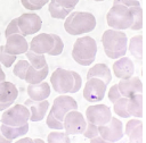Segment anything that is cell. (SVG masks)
<instances>
[{
    "instance_id": "obj_25",
    "label": "cell",
    "mask_w": 146,
    "mask_h": 143,
    "mask_svg": "<svg viewBox=\"0 0 146 143\" xmlns=\"http://www.w3.org/2000/svg\"><path fill=\"white\" fill-rule=\"evenodd\" d=\"M129 52L136 58L141 60L143 59V35H136L132 36L129 41H128V48Z\"/></svg>"
},
{
    "instance_id": "obj_16",
    "label": "cell",
    "mask_w": 146,
    "mask_h": 143,
    "mask_svg": "<svg viewBox=\"0 0 146 143\" xmlns=\"http://www.w3.org/2000/svg\"><path fill=\"white\" fill-rule=\"evenodd\" d=\"M49 102L46 100H41V101H34L32 99H27L25 102H24V106H26L30 110V119L31 121H41L47 111H48V108H49Z\"/></svg>"
},
{
    "instance_id": "obj_35",
    "label": "cell",
    "mask_w": 146,
    "mask_h": 143,
    "mask_svg": "<svg viewBox=\"0 0 146 143\" xmlns=\"http://www.w3.org/2000/svg\"><path fill=\"white\" fill-rule=\"evenodd\" d=\"M82 134H83V136L86 138H92V137L99 135V133H98V126L95 125V124H92V123H90V121H87L86 128H84V131H83Z\"/></svg>"
},
{
    "instance_id": "obj_33",
    "label": "cell",
    "mask_w": 146,
    "mask_h": 143,
    "mask_svg": "<svg viewBox=\"0 0 146 143\" xmlns=\"http://www.w3.org/2000/svg\"><path fill=\"white\" fill-rule=\"evenodd\" d=\"M16 57L17 56H14V54H10L8 52H6L3 45H0V64L3 65L5 67H10L15 60H16Z\"/></svg>"
},
{
    "instance_id": "obj_31",
    "label": "cell",
    "mask_w": 146,
    "mask_h": 143,
    "mask_svg": "<svg viewBox=\"0 0 146 143\" xmlns=\"http://www.w3.org/2000/svg\"><path fill=\"white\" fill-rule=\"evenodd\" d=\"M47 142L48 143H58V142H71L70 135H67L65 132H51L47 136Z\"/></svg>"
},
{
    "instance_id": "obj_5",
    "label": "cell",
    "mask_w": 146,
    "mask_h": 143,
    "mask_svg": "<svg viewBox=\"0 0 146 143\" xmlns=\"http://www.w3.org/2000/svg\"><path fill=\"white\" fill-rule=\"evenodd\" d=\"M30 119V110L24 104H14L3 110L0 123L9 126H22Z\"/></svg>"
},
{
    "instance_id": "obj_15",
    "label": "cell",
    "mask_w": 146,
    "mask_h": 143,
    "mask_svg": "<svg viewBox=\"0 0 146 143\" xmlns=\"http://www.w3.org/2000/svg\"><path fill=\"white\" fill-rule=\"evenodd\" d=\"M117 87L121 95L124 98H130L133 94L143 93V83L139 77L133 75L129 78L120 79V82L117 83Z\"/></svg>"
},
{
    "instance_id": "obj_23",
    "label": "cell",
    "mask_w": 146,
    "mask_h": 143,
    "mask_svg": "<svg viewBox=\"0 0 146 143\" xmlns=\"http://www.w3.org/2000/svg\"><path fill=\"white\" fill-rule=\"evenodd\" d=\"M90 77L100 78L106 84L111 83V81H112L111 70H110L108 66L105 65V64H96L91 68H89V70L87 73V78H90Z\"/></svg>"
},
{
    "instance_id": "obj_28",
    "label": "cell",
    "mask_w": 146,
    "mask_h": 143,
    "mask_svg": "<svg viewBox=\"0 0 146 143\" xmlns=\"http://www.w3.org/2000/svg\"><path fill=\"white\" fill-rule=\"evenodd\" d=\"M26 54V58H27V61L30 62V65L36 69H40L42 68L44 65H47V60H46V57L44 54L42 53H36V52H33L32 50H27L25 52Z\"/></svg>"
},
{
    "instance_id": "obj_24",
    "label": "cell",
    "mask_w": 146,
    "mask_h": 143,
    "mask_svg": "<svg viewBox=\"0 0 146 143\" xmlns=\"http://www.w3.org/2000/svg\"><path fill=\"white\" fill-rule=\"evenodd\" d=\"M127 110L130 113V116H133L135 118L143 117V94L141 93H137L128 98Z\"/></svg>"
},
{
    "instance_id": "obj_26",
    "label": "cell",
    "mask_w": 146,
    "mask_h": 143,
    "mask_svg": "<svg viewBox=\"0 0 146 143\" xmlns=\"http://www.w3.org/2000/svg\"><path fill=\"white\" fill-rule=\"evenodd\" d=\"M47 5H48V10L50 12V16L55 19H65L66 16L72 11V9L62 7L59 3L56 2V0H49Z\"/></svg>"
},
{
    "instance_id": "obj_10",
    "label": "cell",
    "mask_w": 146,
    "mask_h": 143,
    "mask_svg": "<svg viewBox=\"0 0 146 143\" xmlns=\"http://www.w3.org/2000/svg\"><path fill=\"white\" fill-rule=\"evenodd\" d=\"M98 133L106 142H117L123 137L122 121L112 116L107 124L98 126Z\"/></svg>"
},
{
    "instance_id": "obj_39",
    "label": "cell",
    "mask_w": 146,
    "mask_h": 143,
    "mask_svg": "<svg viewBox=\"0 0 146 143\" xmlns=\"http://www.w3.org/2000/svg\"><path fill=\"white\" fill-rule=\"evenodd\" d=\"M57 3H59L62 7L64 8H67V9H74L75 6L78 5L79 0H56Z\"/></svg>"
},
{
    "instance_id": "obj_44",
    "label": "cell",
    "mask_w": 146,
    "mask_h": 143,
    "mask_svg": "<svg viewBox=\"0 0 146 143\" xmlns=\"http://www.w3.org/2000/svg\"><path fill=\"white\" fill-rule=\"evenodd\" d=\"M17 140V138H16ZM16 143H33V140L31 138V137H23V138H19L18 137V140L17 141H15Z\"/></svg>"
},
{
    "instance_id": "obj_40",
    "label": "cell",
    "mask_w": 146,
    "mask_h": 143,
    "mask_svg": "<svg viewBox=\"0 0 146 143\" xmlns=\"http://www.w3.org/2000/svg\"><path fill=\"white\" fill-rule=\"evenodd\" d=\"M113 5H124L127 7H133L140 6V2L138 0H113Z\"/></svg>"
},
{
    "instance_id": "obj_18",
    "label": "cell",
    "mask_w": 146,
    "mask_h": 143,
    "mask_svg": "<svg viewBox=\"0 0 146 143\" xmlns=\"http://www.w3.org/2000/svg\"><path fill=\"white\" fill-rule=\"evenodd\" d=\"M26 92L30 99L34 101L46 100L50 95V85L44 81L36 83V84H29Z\"/></svg>"
},
{
    "instance_id": "obj_20",
    "label": "cell",
    "mask_w": 146,
    "mask_h": 143,
    "mask_svg": "<svg viewBox=\"0 0 146 143\" xmlns=\"http://www.w3.org/2000/svg\"><path fill=\"white\" fill-rule=\"evenodd\" d=\"M0 131L5 137H7L9 141H14V140L25 135L29 132V123H26L22 126H9V125L1 123Z\"/></svg>"
},
{
    "instance_id": "obj_2",
    "label": "cell",
    "mask_w": 146,
    "mask_h": 143,
    "mask_svg": "<svg viewBox=\"0 0 146 143\" xmlns=\"http://www.w3.org/2000/svg\"><path fill=\"white\" fill-rule=\"evenodd\" d=\"M96 27V18L88 11H71L64 22L65 31L71 35L89 33Z\"/></svg>"
},
{
    "instance_id": "obj_41",
    "label": "cell",
    "mask_w": 146,
    "mask_h": 143,
    "mask_svg": "<svg viewBox=\"0 0 146 143\" xmlns=\"http://www.w3.org/2000/svg\"><path fill=\"white\" fill-rule=\"evenodd\" d=\"M21 3H22V5H23V7H24L25 9H27V10H31V11L40 10V8H39V7H36V6L32 5L29 0H21Z\"/></svg>"
},
{
    "instance_id": "obj_49",
    "label": "cell",
    "mask_w": 146,
    "mask_h": 143,
    "mask_svg": "<svg viewBox=\"0 0 146 143\" xmlns=\"http://www.w3.org/2000/svg\"><path fill=\"white\" fill-rule=\"evenodd\" d=\"M94 1H97V2H100V1H105V0H94Z\"/></svg>"
},
{
    "instance_id": "obj_14",
    "label": "cell",
    "mask_w": 146,
    "mask_h": 143,
    "mask_svg": "<svg viewBox=\"0 0 146 143\" xmlns=\"http://www.w3.org/2000/svg\"><path fill=\"white\" fill-rule=\"evenodd\" d=\"M52 45H54V37L51 36V34L40 33L31 40L29 44V49L32 50L33 52L46 54L51 50Z\"/></svg>"
},
{
    "instance_id": "obj_19",
    "label": "cell",
    "mask_w": 146,
    "mask_h": 143,
    "mask_svg": "<svg viewBox=\"0 0 146 143\" xmlns=\"http://www.w3.org/2000/svg\"><path fill=\"white\" fill-rule=\"evenodd\" d=\"M125 135L131 142L143 141V121L139 119H130L125 125Z\"/></svg>"
},
{
    "instance_id": "obj_4",
    "label": "cell",
    "mask_w": 146,
    "mask_h": 143,
    "mask_svg": "<svg viewBox=\"0 0 146 143\" xmlns=\"http://www.w3.org/2000/svg\"><path fill=\"white\" fill-rule=\"evenodd\" d=\"M107 25L114 30H128L132 23V15L129 7L124 5H113L106 14Z\"/></svg>"
},
{
    "instance_id": "obj_46",
    "label": "cell",
    "mask_w": 146,
    "mask_h": 143,
    "mask_svg": "<svg viewBox=\"0 0 146 143\" xmlns=\"http://www.w3.org/2000/svg\"><path fill=\"white\" fill-rule=\"evenodd\" d=\"M9 142H11V141H9L7 137H5L0 131V143H9Z\"/></svg>"
},
{
    "instance_id": "obj_38",
    "label": "cell",
    "mask_w": 146,
    "mask_h": 143,
    "mask_svg": "<svg viewBox=\"0 0 146 143\" xmlns=\"http://www.w3.org/2000/svg\"><path fill=\"white\" fill-rule=\"evenodd\" d=\"M72 75H73V78H74V84H73V87H72V90H71L70 93H76L81 89V86H82V78L74 70H72Z\"/></svg>"
},
{
    "instance_id": "obj_43",
    "label": "cell",
    "mask_w": 146,
    "mask_h": 143,
    "mask_svg": "<svg viewBox=\"0 0 146 143\" xmlns=\"http://www.w3.org/2000/svg\"><path fill=\"white\" fill-rule=\"evenodd\" d=\"M89 140H90V143H105L106 142L100 135H97V136H95L92 138H89Z\"/></svg>"
},
{
    "instance_id": "obj_17",
    "label": "cell",
    "mask_w": 146,
    "mask_h": 143,
    "mask_svg": "<svg viewBox=\"0 0 146 143\" xmlns=\"http://www.w3.org/2000/svg\"><path fill=\"white\" fill-rule=\"evenodd\" d=\"M112 69L114 75L120 79L129 78L135 74V65L132 60L125 56L117 58L116 61H114Z\"/></svg>"
},
{
    "instance_id": "obj_21",
    "label": "cell",
    "mask_w": 146,
    "mask_h": 143,
    "mask_svg": "<svg viewBox=\"0 0 146 143\" xmlns=\"http://www.w3.org/2000/svg\"><path fill=\"white\" fill-rule=\"evenodd\" d=\"M48 73H49L48 65H44L40 69H36V68H34L30 65L27 70H26L24 81H26L27 84H36V83H40V82L44 81L46 77L48 76Z\"/></svg>"
},
{
    "instance_id": "obj_29",
    "label": "cell",
    "mask_w": 146,
    "mask_h": 143,
    "mask_svg": "<svg viewBox=\"0 0 146 143\" xmlns=\"http://www.w3.org/2000/svg\"><path fill=\"white\" fill-rule=\"evenodd\" d=\"M127 102H128V98H124V96H120L116 101L113 102V110L121 118L130 117V113L127 110Z\"/></svg>"
},
{
    "instance_id": "obj_45",
    "label": "cell",
    "mask_w": 146,
    "mask_h": 143,
    "mask_svg": "<svg viewBox=\"0 0 146 143\" xmlns=\"http://www.w3.org/2000/svg\"><path fill=\"white\" fill-rule=\"evenodd\" d=\"M11 104H14V102H0V111H3L5 109L9 108Z\"/></svg>"
},
{
    "instance_id": "obj_36",
    "label": "cell",
    "mask_w": 146,
    "mask_h": 143,
    "mask_svg": "<svg viewBox=\"0 0 146 143\" xmlns=\"http://www.w3.org/2000/svg\"><path fill=\"white\" fill-rule=\"evenodd\" d=\"M15 33H19V34H22V33H21V30H19V27H18V24H17V18H14V19L10 20V23H9L8 26L6 27L5 36L7 37L8 35H10V34H15Z\"/></svg>"
},
{
    "instance_id": "obj_47",
    "label": "cell",
    "mask_w": 146,
    "mask_h": 143,
    "mask_svg": "<svg viewBox=\"0 0 146 143\" xmlns=\"http://www.w3.org/2000/svg\"><path fill=\"white\" fill-rule=\"evenodd\" d=\"M5 79H6V75H5V73H3V70H2V68L0 66V82H2Z\"/></svg>"
},
{
    "instance_id": "obj_27",
    "label": "cell",
    "mask_w": 146,
    "mask_h": 143,
    "mask_svg": "<svg viewBox=\"0 0 146 143\" xmlns=\"http://www.w3.org/2000/svg\"><path fill=\"white\" fill-rule=\"evenodd\" d=\"M130 12L132 15V23L129 28L132 31H140L143 28V8L140 6L129 7Z\"/></svg>"
},
{
    "instance_id": "obj_3",
    "label": "cell",
    "mask_w": 146,
    "mask_h": 143,
    "mask_svg": "<svg viewBox=\"0 0 146 143\" xmlns=\"http://www.w3.org/2000/svg\"><path fill=\"white\" fill-rule=\"evenodd\" d=\"M97 43L91 36H82L75 40L72 49V58L81 66H90L96 58Z\"/></svg>"
},
{
    "instance_id": "obj_8",
    "label": "cell",
    "mask_w": 146,
    "mask_h": 143,
    "mask_svg": "<svg viewBox=\"0 0 146 143\" xmlns=\"http://www.w3.org/2000/svg\"><path fill=\"white\" fill-rule=\"evenodd\" d=\"M87 125V120L84 116L76 110L68 111L63 119L64 131L67 135H80L83 133Z\"/></svg>"
},
{
    "instance_id": "obj_7",
    "label": "cell",
    "mask_w": 146,
    "mask_h": 143,
    "mask_svg": "<svg viewBox=\"0 0 146 143\" xmlns=\"http://www.w3.org/2000/svg\"><path fill=\"white\" fill-rule=\"evenodd\" d=\"M107 84L97 77L87 78V82L83 87V98L90 103L100 102L106 93Z\"/></svg>"
},
{
    "instance_id": "obj_1",
    "label": "cell",
    "mask_w": 146,
    "mask_h": 143,
    "mask_svg": "<svg viewBox=\"0 0 146 143\" xmlns=\"http://www.w3.org/2000/svg\"><path fill=\"white\" fill-rule=\"evenodd\" d=\"M102 44L105 54L111 59L125 56L128 48L127 34L120 30H106L102 35Z\"/></svg>"
},
{
    "instance_id": "obj_11",
    "label": "cell",
    "mask_w": 146,
    "mask_h": 143,
    "mask_svg": "<svg viewBox=\"0 0 146 143\" xmlns=\"http://www.w3.org/2000/svg\"><path fill=\"white\" fill-rule=\"evenodd\" d=\"M78 109V102L71 96V95H65L60 94L57 98L54 99V103L51 106L50 112L58 119L62 120L64 119V116L71 111V110H76Z\"/></svg>"
},
{
    "instance_id": "obj_32",
    "label": "cell",
    "mask_w": 146,
    "mask_h": 143,
    "mask_svg": "<svg viewBox=\"0 0 146 143\" xmlns=\"http://www.w3.org/2000/svg\"><path fill=\"white\" fill-rule=\"evenodd\" d=\"M50 34H51V36L54 37V45H52L51 50H50L47 54H49V56H58V54H60V53L63 52V50H64L63 40H62L60 36L57 35V34H54V33H50Z\"/></svg>"
},
{
    "instance_id": "obj_34",
    "label": "cell",
    "mask_w": 146,
    "mask_h": 143,
    "mask_svg": "<svg viewBox=\"0 0 146 143\" xmlns=\"http://www.w3.org/2000/svg\"><path fill=\"white\" fill-rule=\"evenodd\" d=\"M46 124H47V126H48L49 128H51V129L62 131V129L64 128V126H63V121H62V120H58L51 112L48 113L47 119H46Z\"/></svg>"
},
{
    "instance_id": "obj_9",
    "label": "cell",
    "mask_w": 146,
    "mask_h": 143,
    "mask_svg": "<svg viewBox=\"0 0 146 143\" xmlns=\"http://www.w3.org/2000/svg\"><path fill=\"white\" fill-rule=\"evenodd\" d=\"M17 24L21 30L22 35L27 36L35 34L42 27V20L40 16L35 12H25L17 17Z\"/></svg>"
},
{
    "instance_id": "obj_37",
    "label": "cell",
    "mask_w": 146,
    "mask_h": 143,
    "mask_svg": "<svg viewBox=\"0 0 146 143\" xmlns=\"http://www.w3.org/2000/svg\"><path fill=\"white\" fill-rule=\"evenodd\" d=\"M107 96H108V100H110L112 103H113L114 101H116L120 96H122V95H121V93H120V91H119L117 84H114L113 86H111V87H110L108 93H107Z\"/></svg>"
},
{
    "instance_id": "obj_13",
    "label": "cell",
    "mask_w": 146,
    "mask_h": 143,
    "mask_svg": "<svg viewBox=\"0 0 146 143\" xmlns=\"http://www.w3.org/2000/svg\"><path fill=\"white\" fill-rule=\"evenodd\" d=\"M3 48L6 52L14 56H18L25 53L29 50V43L24 35L19 33H15L6 37V44L3 45Z\"/></svg>"
},
{
    "instance_id": "obj_12",
    "label": "cell",
    "mask_w": 146,
    "mask_h": 143,
    "mask_svg": "<svg viewBox=\"0 0 146 143\" xmlns=\"http://www.w3.org/2000/svg\"><path fill=\"white\" fill-rule=\"evenodd\" d=\"M86 119L97 126L107 124L112 118V112L106 104H91L86 109Z\"/></svg>"
},
{
    "instance_id": "obj_42",
    "label": "cell",
    "mask_w": 146,
    "mask_h": 143,
    "mask_svg": "<svg viewBox=\"0 0 146 143\" xmlns=\"http://www.w3.org/2000/svg\"><path fill=\"white\" fill-rule=\"evenodd\" d=\"M32 5H34V6H36V7H39L40 9L44 6V5H47L48 2H49V0H29Z\"/></svg>"
},
{
    "instance_id": "obj_6",
    "label": "cell",
    "mask_w": 146,
    "mask_h": 143,
    "mask_svg": "<svg viewBox=\"0 0 146 143\" xmlns=\"http://www.w3.org/2000/svg\"><path fill=\"white\" fill-rule=\"evenodd\" d=\"M50 83L54 89L59 94H67L71 92L74 78L72 75V70H67L64 68H56L50 77Z\"/></svg>"
},
{
    "instance_id": "obj_30",
    "label": "cell",
    "mask_w": 146,
    "mask_h": 143,
    "mask_svg": "<svg viewBox=\"0 0 146 143\" xmlns=\"http://www.w3.org/2000/svg\"><path fill=\"white\" fill-rule=\"evenodd\" d=\"M29 66H30V62H29L27 60H25V59L17 60V62L15 64V66H14V68H13V74H14L15 76H17L18 78L24 79Z\"/></svg>"
},
{
    "instance_id": "obj_22",
    "label": "cell",
    "mask_w": 146,
    "mask_h": 143,
    "mask_svg": "<svg viewBox=\"0 0 146 143\" xmlns=\"http://www.w3.org/2000/svg\"><path fill=\"white\" fill-rule=\"evenodd\" d=\"M17 96L18 90L11 82H0V102H15Z\"/></svg>"
},
{
    "instance_id": "obj_48",
    "label": "cell",
    "mask_w": 146,
    "mask_h": 143,
    "mask_svg": "<svg viewBox=\"0 0 146 143\" xmlns=\"http://www.w3.org/2000/svg\"><path fill=\"white\" fill-rule=\"evenodd\" d=\"M44 141L43 140H41V138H34L33 140V143H43Z\"/></svg>"
}]
</instances>
